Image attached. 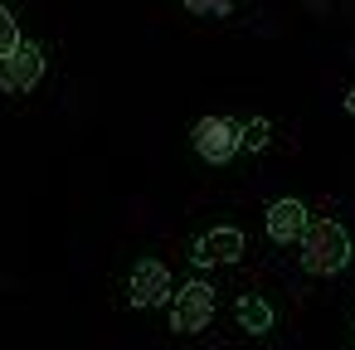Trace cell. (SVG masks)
<instances>
[{
	"mask_svg": "<svg viewBox=\"0 0 355 350\" xmlns=\"http://www.w3.org/2000/svg\"><path fill=\"white\" fill-rule=\"evenodd\" d=\"M297 243H302V268L316 272V277H331V272H340L350 263V238L331 219H306Z\"/></svg>",
	"mask_w": 355,
	"mask_h": 350,
	"instance_id": "6da1fadb",
	"label": "cell"
},
{
	"mask_svg": "<svg viewBox=\"0 0 355 350\" xmlns=\"http://www.w3.org/2000/svg\"><path fill=\"white\" fill-rule=\"evenodd\" d=\"M209 316H214V287L209 282H185L175 292V306H171V326L180 335H190V331H205Z\"/></svg>",
	"mask_w": 355,
	"mask_h": 350,
	"instance_id": "7a4b0ae2",
	"label": "cell"
},
{
	"mask_svg": "<svg viewBox=\"0 0 355 350\" xmlns=\"http://www.w3.org/2000/svg\"><path fill=\"white\" fill-rule=\"evenodd\" d=\"M44 78V54H40V44H15L10 54H0V88L6 93H30L35 83Z\"/></svg>",
	"mask_w": 355,
	"mask_h": 350,
	"instance_id": "3957f363",
	"label": "cell"
},
{
	"mask_svg": "<svg viewBox=\"0 0 355 350\" xmlns=\"http://www.w3.org/2000/svg\"><path fill=\"white\" fill-rule=\"evenodd\" d=\"M195 151L214 166H224L229 156H239V122L234 117H200L195 122Z\"/></svg>",
	"mask_w": 355,
	"mask_h": 350,
	"instance_id": "277c9868",
	"label": "cell"
},
{
	"mask_svg": "<svg viewBox=\"0 0 355 350\" xmlns=\"http://www.w3.org/2000/svg\"><path fill=\"white\" fill-rule=\"evenodd\" d=\"M171 297V272H166V263H137V272H132V301L137 306H161Z\"/></svg>",
	"mask_w": 355,
	"mask_h": 350,
	"instance_id": "5b68a950",
	"label": "cell"
},
{
	"mask_svg": "<svg viewBox=\"0 0 355 350\" xmlns=\"http://www.w3.org/2000/svg\"><path fill=\"white\" fill-rule=\"evenodd\" d=\"M302 229H306V209H302V200H277V204L268 209V238H277V243H297Z\"/></svg>",
	"mask_w": 355,
	"mask_h": 350,
	"instance_id": "8992f818",
	"label": "cell"
},
{
	"mask_svg": "<svg viewBox=\"0 0 355 350\" xmlns=\"http://www.w3.org/2000/svg\"><path fill=\"white\" fill-rule=\"evenodd\" d=\"M243 258V234L239 229H209L195 243V263H234Z\"/></svg>",
	"mask_w": 355,
	"mask_h": 350,
	"instance_id": "52a82bcc",
	"label": "cell"
},
{
	"mask_svg": "<svg viewBox=\"0 0 355 350\" xmlns=\"http://www.w3.org/2000/svg\"><path fill=\"white\" fill-rule=\"evenodd\" d=\"M239 321H243V331L263 335V331L272 326V311H268V301H263V297H243V301H239Z\"/></svg>",
	"mask_w": 355,
	"mask_h": 350,
	"instance_id": "ba28073f",
	"label": "cell"
},
{
	"mask_svg": "<svg viewBox=\"0 0 355 350\" xmlns=\"http://www.w3.org/2000/svg\"><path fill=\"white\" fill-rule=\"evenodd\" d=\"M268 137H272V127L258 117V122L239 127V151H263V146H268Z\"/></svg>",
	"mask_w": 355,
	"mask_h": 350,
	"instance_id": "9c48e42d",
	"label": "cell"
},
{
	"mask_svg": "<svg viewBox=\"0 0 355 350\" xmlns=\"http://www.w3.org/2000/svg\"><path fill=\"white\" fill-rule=\"evenodd\" d=\"M15 44H20V25H15V15L6 6H0V54H10Z\"/></svg>",
	"mask_w": 355,
	"mask_h": 350,
	"instance_id": "30bf717a",
	"label": "cell"
},
{
	"mask_svg": "<svg viewBox=\"0 0 355 350\" xmlns=\"http://www.w3.org/2000/svg\"><path fill=\"white\" fill-rule=\"evenodd\" d=\"M180 6H185V10H195V15H224L234 0H180Z\"/></svg>",
	"mask_w": 355,
	"mask_h": 350,
	"instance_id": "8fae6325",
	"label": "cell"
},
{
	"mask_svg": "<svg viewBox=\"0 0 355 350\" xmlns=\"http://www.w3.org/2000/svg\"><path fill=\"white\" fill-rule=\"evenodd\" d=\"M345 107H350V112H355V93H350V98H345Z\"/></svg>",
	"mask_w": 355,
	"mask_h": 350,
	"instance_id": "7c38bea8",
	"label": "cell"
}]
</instances>
